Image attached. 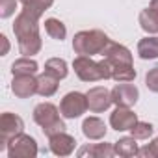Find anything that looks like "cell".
<instances>
[{"label":"cell","mask_w":158,"mask_h":158,"mask_svg":"<svg viewBox=\"0 0 158 158\" xmlns=\"http://www.w3.org/2000/svg\"><path fill=\"white\" fill-rule=\"evenodd\" d=\"M151 8H154V10H158V0H151Z\"/></svg>","instance_id":"31"},{"label":"cell","mask_w":158,"mask_h":158,"mask_svg":"<svg viewBox=\"0 0 158 158\" xmlns=\"http://www.w3.org/2000/svg\"><path fill=\"white\" fill-rule=\"evenodd\" d=\"M145 86L149 91L152 93H158V67H152L147 71L145 74Z\"/></svg>","instance_id":"27"},{"label":"cell","mask_w":158,"mask_h":158,"mask_svg":"<svg viewBox=\"0 0 158 158\" xmlns=\"http://www.w3.org/2000/svg\"><path fill=\"white\" fill-rule=\"evenodd\" d=\"M65 128H67V127H65L63 119H58L56 123L45 127V128H43V134H45L47 138H50V136H56V134H60V132H65Z\"/></svg>","instance_id":"29"},{"label":"cell","mask_w":158,"mask_h":158,"mask_svg":"<svg viewBox=\"0 0 158 158\" xmlns=\"http://www.w3.org/2000/svg\"><path fill=\"white\" fill-rule=\"evenodd\" d=\"M112 39L102 30H82L73 37V50L78 56H95L102 54Z\"/></svg>","instance_id":"3"},{"label":"cell","mask_w":158,"mask_h":158,"mask_svg":"<svg viewBox=\"0 0 158 158\" xmlns=\"http://www.w3.org/2000/svg\"><path fill=\"white\" fill-rule=\"evenodd\" d=\"M45 32L48 37L56 39V41H63L67 37V28L65 24L60 21V19H54V17H48L45 19Z\"/></svg>","instance_id":"22"},{"label":"cell","mask_w":158,"mask_h":158,"mask_svg":"<svg viewBox=\"0 0 158 158\" xmlns=\"http://www.w3.org/2000/svg\"><path fill=\"white\" fill-rule=\"evenodd\" d=\"M106 125H104V121L101 119V117H95V115H91V117H86L84 119V123H82V134L88 138V139H102L104 136H106Z\"/></svg>","instance_id":"14"},{"label":"cell","mask_w":158,"mask_h":158,"mask_svg":"<svg viewBox=\"0 0 158 158\" xmlns=\"http://www.w3.org/2000/svg\"><path fill=\"white\" fill-rule=\"evenodd\" d=\"M136 69L134 65H125V67H115L112 69V78L115 82H134L136 80Z\"/></svg>","instance_id":"24"},{"label":"cell","mask_w":158,"mask_h":158,"mask_svg":"<svg viewBox=\"0 0 158 158\" xmlns=\"http://www.w3.org/2000/svg\"><path fill=\"white\" fill-rule=\"evenodd\" d=\"M13 34L19 43V52L23 56H35L39 54L43 47V39L39 34V19L28 15L26 11L21 10V13L15 17L13 23Z\"/></svg>","instance_id":"1"},{"label":"cell","mask_w":158,"mask_h":158,"mask_svg":"<svg viewBox=\"0 0 158 158\" xmlns=\"http://www.w3.org/2000/svg\"><path fill=\"white\" fill-rule=\"evenodd\" d=\"M0 41H2V52H0V56H6L10 52V41L4 34H0Z\"/></svg>","instance_id":"30"},{"label":"cell","mask_w":158,"mask_h":158,"mask_svg":"<svg viewBox=\"0 0 158 158\" xmlns=\"http://www.w3.org/2000/svg\"><path fill=\"white\" fill-rule=\"evenodd\" d=\"M39 73V63L30 58V56H23L19 60H15L11 63V74H37Z\"/></svg>","instance_id":"20"},{"label":"cell","mask_w":158,"mask_h":158,"mask_svg":"<svg viewBox=\"0 0 158 158\" xmlns=\"http://www.w3.org/2000/svg\"><path fill=\"white\" fill-rule=\"evenodd\" d=\"M86 95H88L89 112H93V114L106 112V110L114 104V101H112V91L106 89L104 86H95V88H91Z\"/></svg>","instance_id":"9"},{"label":"cell","mask_w":158,"mask_h":158,"mask_svg":"<svg viewBox=\"0 0 158 158\" xmlns=\"http://www.w3.org/2000/svg\"><path fill=\"white\" fill-rule=\"evenodd\" d=\"M11 91L17 99H30L37 93V76L35 74H15L11 80Z\"/></svg>","instance_id":"10"},{"label":"cell","mask_w":158,"mask_h":158,"mask_svg":"<svg viewBox=\"0 0 158 158\" xmlns=\"http://www.w3.org/2000/svg\"><path fill=\"white\" fill-rule=\"evenodd\" d=\"M58 88H60V78H56L54 74H50L47 71L37 74V95L48 99L58 91Z\"/></svg>","instance_id":"15"},{"label":"cell","mask_w":158,"mask_h":158,"mask_svg":"<svg viewBox=\"0 0 158 158\" xmlns=\"http://www.w3.org/2000/svg\"><path fill=\"white\" fill-rule=\"evenodd\" d=\"M73 69L82 82H99L112 78V67L104 58L95 61L91 56H76L73 60Z\"/></svg>","instance_id":"2"},{"label":"cell","mask_w":158,"mask_h":158,"mask_svg":"<svg viewBox=\"0 0 158 158\" xmlns=\"http://www.w3.org/2000/svg\"><path fill=\"white\" fill-rule=\"evenodd\" d=\"M101 56L110 63L112 69H115V67H125V65H134V63H132V52H130L125 45H119V43H115V41H110V43L106 45V48L102 50Z\"/></svg>","instance_id":"7"},{"label":"cell","mask_w":158,"mask_h":158,"mask_svg":"<svg viewBox=\"0 0 158 158\" xmlns=\"http://www.w3.org/2000/svg\"><path fill=\"white\" fill-rule=\"evenodd\" d=\"M138 23L141 26L143 32H147L149 35H158V10L154 8H145L139 11V17H138Z\"/></svg>","instance_id":"16"},{"label":"cell","mask_w":158,"mask_h":158,"mask_svg":"<svg viewBox=\"0 0 158 158\" xmlns=\"http://www.w3.org/2000/svg\"><path fill=\"white\" fill-rule=\"evenodd\" d=\"M48 147H50L52 154H56V156H69L74 151L76 141H74V138L71 134L60 132V134L48 138Z\"/></svg>","instance_id":"12"},{"label":"cell","mask_w":158,"mask_h":158,"mask_svg":"<svg viewBox=\"0 0 158 158\" xmlns=\"http://www.w3.org/2000/svg\"><path fill=\"white\" fill-rule=\"evenodd\" d=\"M19 6V0H0V19H10L15 15V10Z\"/></svg>","instance_id":"26"},{"label":"cell","mask_w":158,"mask_h":158,"mask_svg":"<svg viewBox=\"0 0 158 158\" xmlns=\"http://www.w3.org/2000/svg\"><path fill=\"white\" fill-rule=\"evenodd\" d=\"M136 123H138V115L127 106H115V110L110 114V127L117 132L130 130Z\"/></svg>","instance_id":"11"},{"label":"cell","mask_w":158,"mask_h":158,"mask_svg":"<svg viewBox=\"0 0 158 158\" xmlns=\"http://www.w3.org/2000/svg\"><path fill=\"white\" fill-rule=\"evenodd\" d=\"M19 2L23 4V11L35 19H41L43 13L54 4V0H19Z\"/></svg>","instance_id":"21"},{"label":"cell","mask_w":158,"mask_h":158,"mask_svg":"<svg viewBox=\"0 0 158 158\" xmlns=\"http://www.w3.org/2000/svg\"><path fill=\"white\" fill-rule=\"evenodd\" d=\"M139 156H143V158H158V138L151 139L143 149H139Z\"/></svg>","instance_id":"28"},{"label":"cell","mask_w":158,"mask_h":158,"mask_svg":"<svg viewBox=\"0 0 158 158\" xmlns=\"http://www.w3.org/2000/svg\"><path fill=\"white\" fill-rule=\"evenodd\" d=\"M6 151H8L10 158H34L39 149H37V141L32 136L23 132V134L10 139Z\"/></svg>","instance_id":"6"},{"label":"cell","mask_w":158,"mask_h":158,"mask_svg":"<svg viewBox=\"0 0 158 158\" xmlns=\"http://www.w3.org/2000/svg\"><path fill=\"white\" fill-rule=\"evenodd\" d=\"M114 149H115V154L117 156H123V158H130V156H138L139 154L138 139L134 136L119 138L117 141H114Z\"/></svg>","instance_id":"18"},{"label":"cell","mask_w":158,"mask_h":158,"mask_svg":"<svg viewBox=\"0 0 158 158\" xmlns=\"http://www.w3.org/2000/svg\"><path fill=\"white\" fill-rule=\"evenodd\" d=\"M89 110L88 106V95L80 91H69L61 102H60V112L65 119H78Z\"/></svg>","instance_id":"4"},{"label":"cell","mask_w":158,"mask_h":158,"mask_svg":"<svg viewBox=\"0 0 158 158\" xmlns=\"http://www.w3.org/2000/svg\"><path fill=\"white\" fill-rule=\"evenodd\" d=\"M152 132H154V127H152L151 123L139 121V119H138V123L130 128V136H134L136 139H149V138L152 136Z\"/></svg>","instance_id":"25"},{"label":"cell","mask_w":158,"mask_h":158,"mask_svg":"<svg viewBox=\"0 0 158 158\" xmlns=\"http://www.w3.org/2000/svg\"><path fill=\"white\" fill-rule=\"evenodd\" d=\"M139 99V89L130 82H117L112 88V101L115 106L132 108Z\"/></svg>","instance_id":"8"},{"label":"cell","mask_w":158,"mask_h":158,"mask_svg":"<svg viewBox=\"0 0 158 158\" xmlns=\"http://www.w3.org/2000/svg\"><path fill=\"white\" fill-rule=\"evenodd\" d=\"M138 56L141 60H156L158 58V35H147L138 41Z\"/></svg>","instance_id":"19"},{"label":"cell","mask_w":158,"mask_h":158,"mask_svg":"<svg viewBox=\"0 0 158 158\" xmlns=\"http://www.w3.org/2000/svg\"><path fill=\"white\" fill-rule=\"evenodd\" d=\"M78 156H91V158H112L115 156V149L114 143H93V145H86L78 151Z\"/></svg>","instance_id":"17"},{"label":"cell","mask_w":158,"mask_h":158,"mask_svg":"<svg viewBox=\"0 0 158 158\" xmlns=\"http://www.w3.org/2000/svg\"><path fill=\"white\" fill-rule=\"evenodd\" d=\"M45 71L61 80V78H65L69 74V65L63 58H50L45 61Z\"/></svg>","instance_id":"23"},{"label":"cell","mask_w":158,"mask_h":158,"mask_svg":"<svg viewBox=\"0 0 158 158\" xmlns=\"http://www.w3.org/2000/svg\"><path fill=\"white\" fill-rule=\"evenodd\" d=\"M24 132V121L17 114L4 112L0 115V151H4L11 138Z\"/></svg>","instance_id":"5"},{"label":"cell","mask_w":158,"mask_h":158,"mask_svg":"<svg viewBox=\"0 0 158 158\" xmlns=\"http://www.w3.org/2000/svg\"><path fill=\"white\" fill-rule=\"evenodd\" d=\"M60 114H61V112H60L52 102H41V104H37V106L34 108V121H35L41 128H45V127L56 123V121L60 119Z\"/></svg>","instance_id":"13"}]
</instances>
